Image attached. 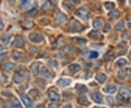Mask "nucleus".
I'll return each mask as SVG.
<instances>
[{"instance_id":"72a5a7b5","label":"nucleus","mask_w":131,"mask_h":108,"mask_svg":"<svg viewBox=\"0 0 131 108\" xmlns=\"http://www.w3.org/2000/svg\"><path fill=\"white\" fill-rule=\"evenodd\" d=\"M13 58L15 60H19L22 58V54L18 52H15L13 54Z\"/></svg>"},{"instance_id":"c756f323","label":"nucleus","mask_w":131,"mask_h":108,"mask_svg":"<svg viewBox=\"0 0 131 108\" xmlns=\"http://www.w3.org/2000/svg\"><path fill=\"white\" fill-rule=\"evenodd\" d=\"M13 81L15 84H20L22 81V76L18 73H16L13 76Z\"/></svg>"},{"instance_id":"473e14b6","label":"nucleus","mask_w":131,"mask_h":108,"mask_svg":"<svg viewBox=\"0 0 131 108\" xmlns=\"http://www.w3.org/2000/svg\"><path fill=\"white\" fill-rule=\"evenodd\" d=\"M104 7L106 10H113L114 8V4L113 2H106L104 4Z\"/></svg>"},{"instance_id":"7c9ffc66","label":"nucleus","mask_w":131,"mask_h":108,"mask_svg":"<svg viewBox=\"0 0 131 108\" xmlns=\"http://www.w3.org/2000/svg\"><path fill=\"white\" fill-rule=\"evenodd\" d=\"M0 39L4 43H8L10 42V36L9 35H7V34H3V35L1 36Z\"/></svg>"},{"instance_id":"6ab92c4d","label":"nucleus","mask_w":131,"mask_h":108,"mask_svg":"<svg viewBox=\"0 0 131 108\" xmlns=\"http://www.w3.org/2000/svg\"><path fill=\"white\" fill-rule=\"evenodd\" d=\"M15 65L13 63H7L4 65H3V69L6 71V72H10L13 70V69L14 68Z\"/></svg>"},{"instance_id":"7ed1b4c3","label":"nucleus","mask_w":131,"mask_h":108,"mask_svg":"<svg viewBox=\"0 0 131 108\" xmlns=\"http://www.w3.org/2000/svg\"><path fill=\"white\" fill-rule=\"evenodd\" d=\"M28 38L31 40V42H32L34 43H40V42H43L44 40L43 36L41 33H36V32L31 33L28 36Z\"/></svg>"},{"instance_id":"9d476101","label":"nucleus","mask_w":131,"mask_h":108,"mask_svg":"<svg viewBox=\"0 0 131 108\" xmlns=\"http://www.w3.org/2000/svg\"><path fill=\"white\" fill-rule=\"evenodd\" d=\"M57 84L61 86H68L71 84V80L68 78H60L57 81Z\"/></svg>"},{"instance_id":"e433bc0d","label":"nucleus","mask_w":131,"mask_h":108,"mask_svg":"<svg viewBox=\"0 0 131 108\" xmlns=\"http://www.w3.org/2000/svg\"><path fill=\"white\" fill-rule=\"evenodd\" d=\"M76 42L80 45H84L87 43V40L83 38H76Z\"/></svg>"},{"instance_id":"bf43d9fd","label":"nucleus","mask_w":131,"mask_h":108,"mask_svg":"<svg viewBox=\"0 0 131 108\" xmlns=\"http://www.w3.org/2000/svg\"><path fill=\"white\" fill-rule=\"evenodd\" d=\"M129 19H130V20H131V16H130V18H129Z\"/></svg>"},{"instance_id":"e2e57ef3","label":"nucleus","mask_w":131,"mask_h":108,"mask_svg":"<svg viewBox=\"0 0 131 108\" xmlns=\"http://www.w3.org/2000/svg\"></svg>"},{"instance_id":"a878e982","label":"nucleus","mask_w":131,"mask_h":108,"mask_svg":"<svg viewBox=\"0 0 131 108\" xmlns=\"http://www.w3.org/2000/svg\"><path fill=\"white\" fill-rule=\"evenodd\" d=\"M104 59L106 61H111L114 59V54L112 52H108L105 56H104Z\"/></svg>"},{"instance_id":"6e6d98bb","label":"nucleus","mask_w":131,"mask_h":108,"mask_svg":"<svg viewBox=\"0 0 131 108\" xmlns=\"http://www.w3.org/2000/svg\"><path fill=\"white\" fill-rule=\"evenodd\" d=\"M128 28H131V22H128Z\"/></svg>"},{"instance_id":"aec40b11","label":"nucleus","mask_w":131,"mask_h":108,"mask_svg":"<svg viewBox=\"0 0 131 108\" xmlns=\"http://www.w3.org/2000/svg\"><path fill=\"white\" fill-rule=\"evenodd\" d=\"M34 22L31 21H25L22 22V26L26 29H31L34 26Z\"/></svg>"},{"instance_id":"2f4dec72","label":"nucleus","mask_w":131,"mask_h":108,"mask_svg":"<svg viewBox=\"0 0 131 108\" xmlns=\"http://www.w3.org/2000/svg\"><path fill=\"white\" fill-rule=\"evenodd\" d=\"M31 4V0H21V7L22 8H27Z\"/></svg>"},{"instance_id":"c85d7f7f","label":"nucleus","mask_w":131,"mask_h":108,"mask_svg":"<svg viewBox=\"0 0 131 108\" xmlns=\"http://www.w3.org/2000/svg\"><path fill=\"white\" fill-rule=\"evenodd\" d=\"M92 25L95 29H100L103 25V22H101V21H100L98 19V20H95L94 22H93V23H92Z\"/></svg>"},{"instance_id":"58836bf2","label":"nucleus","mask_w":131,"mask_h":108,"mask_svg":"<svg viewBox=\"0 0 131 108\" xmlns=\"http://www.w3.org/2000/svg\"><path fill=\"white\" fill-rule=\"evenodd\" d=\"M39 94V91L36 89H31L30 91H29V95H31V97H37Z\"/></svg>"},{"instance_id":"9b49d317","label":"nucleus","mask_w":131,"mask_h":108,"mask_svg":"<svg viewBox=\"0 0 131 108\" xmlns=\"http://www.w3.org/2000/svg\"><path fill=\"white\" fill-rule=\"evenodd\" d=\"M78 103L80 104L82 106H85L87 107L88 105H90V102L88 101L87 98L85 96H82V97H79L77 99Z\"/></svg>"},{"instance_id":"5fc2aeb1","label":"nucleus","mask_w":131,"mask_h":108,"mask_svg":"<svg viewBox=\"0 0 131 108\" xmlns=\"http://www.w3.org/2000/svg\"><path fill=\"white\" fill-rule=\"evenodd\" d=\"M3 49H4V46H3L2 45H1V44H0V52H1Z\"/></svg>"},{"instance_id":"8fccbe9b","label":"nucleus","mask_w":131,"mask_h":108,"mask_svg":"<svg viewBox=\"0 0 131 108\" xmlns=\"http://www.w3.org/2000/svg\"><path fill=\"white\" fill-rule=\"evenodd\" d=\"M36 108H45V106L44 105H39L36 107Z\"/></svg>"},{"instance_id":"4c0bfd02","label":"nucleus","mask_w":131,"mask_h":108,"mask_svg":"<svg viewBox=\"0 0 131 108\" xmlns=\"http://www.w3.org/2000/svg\"><path fill=\"white\" fill-rule=\"evenodd\" d=\"M126 63H127L126 60L122 58V59H119V60L117 62V65H118L119 67H122V66H124V65L126 64Z\"/></svg>"},{"instance_id":"f257e3e1","label":"nucleus","mask_w":131,"mask_h":108,"mask_svg":"<svg viewBox=\"0 0 131 108\" xmlns=\"http://www.w3.org/2000/svg\"><path fill=\"white\" fill-rule=\"evenodd\" d=\"M68 28L71 32H80L84 30V26L78 21L71 19L68 24Z\"/></svg>"},{"instance_id":"423d86ee","label":"nucleus","mask_w":131,"mask_h":108,"mask_svg":"<svg viewBox=\"0 0 131 108\" xmlns=\"http://www.w3.org/2000/svg\"><path fill=\"white\" fill-rule=\"evenodd\" d=\"M21 99L22 102H23V104L25 105L26 108H30L33 106V102L27 94H21Z\"/></svg>"},{"instance_id":"603ef678","label":"nucleus","mask_w":131,"mask_h":108,"mask_svg":"<svg viewBox=\"0 0 131 108\" xmlns=\"http://www.w3.org/2000/svg\"><path fill=\"white\" fill-rule=\"evenodd\" d=\"M74 4H78L79 2V0H71Z\"/></svg>"},{"instance_id":"c03bdc74","label":"nucleus","mask_w":131,"mask_h":108,"mask_svg":"<svg viewBox=\"0 0 131 108\" xmlns=\"http://www.w3.org/2000/svg\"><path fill=\"white\" fill-rule=\"evenodd\" d=\"M7 52L2 53V54H0V60H1V61L5 60L7 59Z\"/></svg>"},{"instance_id":"49530a36","label":"nucleus","mask_w":131,"mask_h":108,"mask_svg":"<svg viewBox=\"0 0 131 108\" xmlns=\"http://www.w3.org/2000/svg\"><path fill=\"white\" fill-rule=\"evenodd\" d=\"M49 64L51 65V66H53V67H57V66L58 65V62L55 61V60H50V61L49 62Z\"/></svg>"},{"instance_id":"c9c22d12","label":"nucleus","mask_w":131,"mask_h":108,"mask_svg":"<svg viewBox=\"0 0 131 108\" xmlns=\"http://www.w3.org/2000/svg\"><path fill=\"white\" fill-rule=\"evenodd\" d=\"M126 76H127V73H126V71L122 70L119 71L118 76H119V78H121V79H124V78L126 77Z\"/></svg>"},{"instance_id":"de8ad7c7","label":"nucleus","mask_w":131,"mask_h":108,"mask_svg":"<svg viewBox=\"0 0 131 108\" xmlns=\"http://www.w3.org/2000/svg\"><path fill=\"white\" fill-rule=\"evenodd\" d=\"M126 73H127V76L130 78L131 80V68H128L126 70Z\"/></svg>"},{"instance_id":"ddd939ff","label":"nucleus","mask_w":131,"mask_h":108,"mask_svg":"<svg viewBox=\"0 0 131 108\" xmlns=\"http://www.w3.org/2000/svg\"><path fill=\"white\" fill-rule=\"evenodd\" d=\"M41 73L42 74V76H44L45 78H50L52 73L50 71V70L47 67H42L41 69Z\"/></svg>"},{"instance_id":"dca6fc26","label":"nucleus","mask_w":131,"mask_h":108,"mask_svg":"<svg viewBox=\"0 0 131 108\" xmlns=\"http://www.w3.org/2000/svg\"><path fill=\"white\" fill-rule=\"evenodd\" d=\"M39 63H34L30 66V68L31 70V72L34 75H37L39 73Z\"/></svg>"},{"instance_id":"864d4df0","label":"nucleus","mask_w":131,"mask_h":108,"mask_svg":"<svg viewBox=\"0 0 131 108\" xmlns=\"http://www.w3.org/2000/svg\"><path fill=\"white\" fill-rule=\"evenodd\" d=\"M125 0H118L119 3L120 4H123L125 3Z\"/></svg>"},{"instance_id":"13d9d810","label":"nucleus","mask_w":131,"mask_h":108,"mask_svg":"<svg viewBox=\"0 0 131 108\" xmlns=\"http://www.w3.org/2000/svg\"><path fill=\"white\" fill-rule=\"evenodd\" d=\"M129 2H130V4H131V0H129Z\"/></svg>"},{"instance_id":"09e8293b","label":"nucleus","mask_w":131,"mask_h":108,"mask_svg":"<svg viewBox=\"0 0 131 108\" xmlns=\"http://www.w3.org/2000/svg\"><path fill=\"white\" fill-rule=\"evenodd\" d=\"M4 24H3V22L0 21V31H1V30H3V28H4Z\"/></svg>"},{"instance_id":"f704fd0d","label":"nucleus","mask_w":131,"mask_h":108,"mask_svg":"<svg viewBox=\"0 0 131 108\" xmlns=\"http://www.w3.org/2000/svg\"><path fill=\"white\" fill-rule=\"evenodd\" d=\"M98 55H99V54L97 52H95V51H92V52H90V59H95V58H97L98 57Z\"/></svg>"},{"instance_id":"20e7f679","label":"nucleus","mask_w":131,"mask_h":108,"mask_svg":"<svg viewBox=\"0 0 131 108\" xmlns=\"http://www.w3.org/2000/svg\"><path fill=\"white\" fill-rule=\"evenodd\" d=\"M13 46L15 48H23L25 46V41L23 39V37L21 35H18L16 36V37L15 38L13 42Z\"/></svg>"},{"instance_id":"412c9836","label":"nucleus","mask_w":131,"mask_h":108,"mask_svg":"<svg viewBox=\"0 0 131 108\" xmlns=\"http://www.w3.org/2000/svg\"><path fill=\"white\" fill-rule=\"evenodd\" d=\"M104 91L106 93H109V94H114L117 91V87L115 86L114 85H108L104 88Z\"/></svg>"},{"instance_id":"4d7b16f0","label":"nucleus","mask_w":131,"mask_h":108,"mask_svg":"<svg viewBox=\"0 0 131 108\" xmlns=\"http://www.w3.org/2000/svg\"><path fill=\"white\" fill-rule=\"evenodd\" d=\"M129 58H130V60L131 59V52H130V54H129Z\"/></svg>"},{"instance_id":"0e129e2a","label":"nucleus","mask_w":131,"mask_h":108,"mask_svg":"<svg viewBox=\"0 0 131 108\" xmlns=\"http://www.w3.org/2000/svg\"></svg>"},{"instance_id":"4be33fe9","label":"nucleus","mask_w":131,"mask_h":108,"mask_svg":"<svg viewBox=\"0 0 131 108\" xmlns=\"http://www.w3.org/2000/svg\"><path fill=\"white\" fill-rule=\"evenodd\" d=\"M96 80L100 83V84H104L106 80V76L104 73L99 74L96 76Z\"/></svg>"},{"instance_id":"cd10ccee","label":"nucleus","mask_w":131,"mask_h":108,"mask_svg":"<svg viewBox=\"0 0 131 108\" xmlns=\"http://www.w3.org/2000/svg\"><path fill=\"white\" fill-rule=\"evenodd\" d=\"M37 12H38V10L36 8H32L31 10H28L26 12V15L28 16V17H34V16L37 15Z\"/></svg>"},{"instance_id":"37998d69","label":"nucleus","mask_w":131,"mask_h":108,"mask_svg":"<svg viewBox=\"0 0 131 108\" xmlns=\"http://www.w3.org/2000/svg\"><path fill=\"white\" fill-rule=\"evenodd\" d=\"M131 35L129 32H125L123 34H122V38L124 39H129L131 38Z\"/></svg>"},{"instance_id":"f8f14e48","label":"nucleus","mask_w":131,"mask_h":108,"mask_svg":"<svg viewBox=\"0 0 131 108\" xmlns=\"http://www.w3.org/2000/svg\"><path fill=\"white\" fill-rule=\"evenodd\" d=\"M76 90L79 94H85L88 91L87 87L83 84H77L76 86Z\"/></svg>"},{"instance_id":"ea45409f","label":"nucleus","mask_w":131,"mask_h":108,"mask_svg":"<svg viewBox=\"0 0 131 108\" xmlns=\"http://www.w3.org/2000/svg\"><path fill=\"white\" fill-rule=\"evenodd\" d=\"M106 101H107V102L109 103V105H111V106H113V105H114V98H113L112 97H106Z\"/></svg>"},{"instance_id":"5701e85b","label":"nucleus","mask_w":131,"mask_h":108,"mask_svg":"<svg viewBox=\"0 0 131 108\" xmlns=\"http://www.w3.org/2000/svg\"><path fill=\"white\" fill-rule=\"evenodd\" d=\"M66 20H67V18L64 14H59L57 17V19H56L57 22L58 23H61V24L64 23L66 21Z\"/></svg>"},{"instance_id":"f03ea898","label":"nucleus","mask_w":131,"mask_h":108,"mask_svg":"<svg viewBox=\"0 0 131 108\" xmlns=\"http://www.w3.org/2000/svg\"><path fill=\"white\" fill-rule=\"evenodd\" d=\"M90 12V11L89 8H87L86 7H80L77 11L76 15L82 20H87L89 18Z\"/></svg>"},{"instance_id":"39448f33","label":"nucleus","mask_w":131,"mask_h":108,"mask_svg":"<svg viewBox=\"0 0 131 108\" xmlns=\"http://www.w3.org/2000/svg\"><path fill=\"white\" fill-rule=\"evenodd\" d=\"M119 94H121L126 101H128L131 99V91L126 87L122 86L119 88Z\"/></svg>"},{"instance_id":"6e6552de","label":"nucleus","mask_w":131,"mask_h":108,"mask_svg":"<svg viewBox=\"0 0 131 108\" xmlns=\"http://www.w3.org/2000/svg\"><path fill=\"white\" fill-rule=\"evenodd\" d=\"M47 95H48L49 99L52 100V101H58L60 99L59 94L57 92H55V91H54L52 90H50L47 92Z\"/></svg>"},{"instance_id":"bb28decb","label":"nucleus","mask_w":131,"mask_h":108,"mask_svg":"<svg viewBox=\"0 0 131 108\" xmlns=\"http://www.w3.org/2000/svg\"><path fill=\"white\" fill-rule=\"evenodd\" d=\"M11 108H23V107L21 102L17 99H15L11 103Z\"/></svg>"},{"instance_id":"4468645a","label":"nucleus","mask_w":131,"mask_h":108,"mask_svg":"<svg viewBox=\"0 0 131 108\" xmlns=\"http://www.w3.org/2000/svg\"><path fill=\"white\" fill-rule=\"evenodd\" d=\"M51 7H52V1L50 0H45V1L44 2L42 6V10L43 12H47L50 9Z\"/></svg>"},{"instance_id":"1a4fd4ad","label":"nucleus","mask_w":131,"mask_h":108,"mask_svg":"<svg viewBox=\"0 0 131 108\" xmlns=\"http://www.w3.org/2000/svg\"><path fill=\"white\" fill-rule=\"evenodd\" d=\"M89 37H90L91 39H94V40H98V39H101L102 38V35L101 33L98 31H90V33H89Z\"/></svg>"},{"instance_id":"f3484780","label":"nucleus","mask_w":131,"mask_h":108,"mask_svg":"<svg viewBox=\"0 0 131 108\" xmlns=\"http://www.w3.org/2000/svg\"><path fill=\"white\" fill-rule=\"evenodd\" d=\"M64 5L69 10H73L74 9V4L72 2L71 0H64Z\"/></svg>"},{"instance_id":"2eb2a0df","label":"nucleus","mask_w":131,"mask_h":108,"mask_svg":"<svg viewBox=\"0 0 131 108\" xmlns=\"http://www.w3.org/2000/svg\"><path fill=\"white\" fill-rule=\"evenodd\" d=\"M119 16H120V12L117 10H113L109 13V17L112 19H117L119 18Z\"/></svg>"},{"instance_id":"a19ab883","label":"nucleus","mask_w":131,"mask_h":108,"mask_svg":"<svg viewBox=\"0 0 131 108\" xmlns=\"http://www.w3.org/2000/svg\"><path fill=\"white\" fill-rule=\"evenodd\" d=\"M63 96H64L65 98H67V99H71V98H72L73 94H72L71 92L66 91V92H64V93H63Z\"/></svg>"},{"instance_id":"a211bd4d","label":"nucleus","mask_w":131,"mask_h":108,"mask_svg":"<svg viewBox=\"0 0 131 108\" xmlns=\"http://www.w3.org/2000/svg\"><path fill=\"white\" fill-rule=\"evenodd\" d=\"M68 68H69V70L71 73H77L78 71L80 70L81 67H80V65H79L78 64H72V65H71L68 67Z\"/></svg>"},{"instance_id":"052dcab7","label":"nucleus","mask_w":131,"mask_h":108,"mask_svg":"<svg viewBox=\"0 0 131 108\" xmlns=\"http://www.w3.org/2000/svg\"></svg>"},{"instance_id":"393cba45","label":"nucleus","mask_w":131,"mask_h":108,"mask_svg":"<svg viewBox=\"0 0 131 108\" xmlns=\"http://www.w3.org/2000/svg\"><path fill=\"white\" fill-rule=\"evenodd\" d=\"M114 28L118 31H122L125 29V23L124 22H119L118 23H117L114 26Z\"/></svg>"},{"instance_id":"0eeeda50","label":"nucleus","mask_w":131,"mask_h":108,"mask_svg":"<svg viewBox=\"0 0 131 108\" xmlns=\"http://www.w3.org/2000/svg\"><path fill=\"white\" fill-rule=\"evenodd\" d=\"M91 98L92 99L98 104H101L103 102V99H102V96L100 93L98 92H93L91 94Z\"/></svg>"},{"instance_id":"a18cd8bd","label":"nucleus","mask_w":131,"mask_h":108,"mask_svg":"<svg viewBox=\"0 0 131 108\" xmlns=\"http://www.w3.org/2000/svg\"><path fill=\"white\" fill-rule=\"evenodd\" d=\"M59 108V104L57 102H52L51 104H50L48 108Z\"/></svg>"},{"instance_id":"3c124183","label":"nucleus","mask_w":131,"mask_h":108,"mask_svg":"<svg viewBox=\"0 0 131 108\" xmlns=\"http://www.w3.org/2000/svg\"><path fill=\"white\" fill-rule=\"evenodd\" d=\"M64 108H72V106H71V104H68V105H65Z\"/></svg>"},{"instance_id":"680f3d73","label":"nucleus","mask_w":131,"mask_h":108,"mask_svg":"<svg viewBox=\"0 0 131 108\" xmlns=\"http://www.w3.org/2000/svg\"><path fill=\"white\" fill-rule=\"evenodd\" d=\"M84 1H87V0H84Z\"/></svg>"},{"instance_id":"79ce46f5","label":"nucleus","mask_w":131,"mask_h":108,"mask_svg":"<svg viewBox=\"0 0 131 108\" xmlns=\"http://www.w3.org/2000/svg\"><path fill=\"white\" fill-rule=\"evenodd\" d=\"M110 29H111V25H109V23H106L105 24V25H104V32H106V33H107V32H109V31H110Z\"/></svg>"},{"instance_id":"b1692460","label":"nucleus","mask_w":131,"mask_h":108,"mask_svg":"<svg viewBox=\"0 0 131 108\" xmlns=\"http://www.w3.org/2000/svg\"><path fill=\"white\" fill-rule=\"evenodd\" d=\"M117 103H118L119 105H125V103H126L125 99L121 94H119L117 96Z\"/></svg>"}]
</instances>
